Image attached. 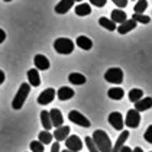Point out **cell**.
I'll list each match as a JSON object with an SVG mask.
<instances>
[{
    "label": "cell",
    "instance_id": "30bf717a",
    "mask_svg": "<svg viewBox=\"0 0 152 152\" xmlns=\"http://www.w3.org/2000/svg\"><path fill=\"white\" fill-rule=\"evenodd\" d=\"M34 64H35L36 70H41V71H45L49 68V59L45 57V55H42V54H38L35 55V58H34Z\"/></svg>",
    "mask_w": 152,
    "mask_h": 152
},
{
    "label": "cell",
    "instance_id": "484cf974",
    "mask_svg": "<svg viewBox=\"0 0 152 152\" xmlns=\"http://www.w3.org/2000/svg\"><path fill=\"white\" fill-rule=\"evenodd\" d=\"M41 122H42V126L45 130H49L52 128V123H51V117H49V112L47 110H42L41 112Z\"/></svg>",
    "mask_w": 152,
    "mask_h": 152
},
{
    "label": "cell",
    "instance_id": "ac0fdd59",
    "mask_svg": "<svg viewBox=\"0 0 152 152\" xmlns=\"http://www.w3.org/2000/svg\"><path fill=\"white\" fill-rule=\"evenodd\" d=\"M28 81H29V86H32V87L41 86V77H39V72L36 68L28 71Z\"/></svg>",
    "mask_w": 152,
    "mask_h": 152
},
{
    "label": "cell",
    "instance_id": "9a60e30c",
    "mask_svg": "<svg viewBox=\"0 0 152 152\" xmlns=\"http://www.w3.org/2000/svg\"><path fill=\"white\" fill-rule=\"evenodd\" d=\"M70 135V128L68 126H59V128L55 129V132L52 133V136L55 138V140L57 142H62V140L67 139V136Z\"/></svg>",
    "mask_w": 152,
    "mask_h": 152
},
{
    "label": "cell",
    "instance_id": "836d02e7",
    "mask_svg": "<svg viewBox=\"0 0 152 152\" xmlns=\"http://www.w3.org/2000/svg\"><path fill=\"white\" fill-rule=\"evenodd\" d=\"M115 4H116L119 9H123V7H126L128 6V0H112Z\"/></svg>",
    "mask_w": 152,
    "mask_h": 152
},
{
    "label": "cell",
    "instance_id": "d4e9b609",
    "mask_svg": "<svg viewBox=\"0 0 152 152\" xmlns=\"http://www.w3.org/2000/svg\"><path fill=\"white\" fill-rule=\"evenodd\" d=\"M52 139H54V136H52V133H49V130H42L38 135V140L44 145H49L52 142Z\"/></svg>",
    "mask_w": 152,
    "mask_h": 152
},
{
    "label": "cell",
    "instance_id": "f35d334b",
    "mask_svg": "<svg viewBox=\"0 0 152 152\" xmlns=\"http://www.w3.org/2000/svg\"><path fill=\"white\" fill-rule=\"evenodd\" d=\"M132 152H143V149H142L140 146H138V148H135V149H132Z\"/></svg>",
    "mask_w": 152,
    "mask_h": 152
},
{
    "label": "cell",
    "instance_id": "277c9868",
    "mask_svg": "<svg viewBox=\"0 0 152 152\" xmlns=\"http://www.w3.org/2000/svg\"><path fill=\"white\" fill-rule=\"evenodd\" d=\"M104 80L107 83H112V84H122L123 83V71L119 67L109 68L104 74Z\"/></svg>",
    "mask_w": 152,
    "mask_h": 152
},
{
    "label": "cell",
    "instance_id": "ab89813d",
    "mask_svg": "<svg viewBox=\"0 0 152 152\" xmlns=\"http://www.w3.org/2000/svg\"><path fill=\"white\" fill-rule=\"evenodd\" d=\"M59 152H71L70 149H64V151H59Z\"/></svg>",
    "mask_w": 152,
    "mask_h": 152
},
{
    "label": "cell",
    "instance_id": "2e32d148",
    "mask_svg": "<svg viewBox=\"0 0 152 152\" xmlns=\"http://www.w3.org/2000/svg\"><path fill=\"white\" fill-rule=\"evenodd\" d=\"M75 45H77L78 48H81V49H84V51H90L91 47H93V41H91L90 38H87V36L81 35V36L77 38Z\"/></svg>",
    "mask_w": 152,
    "mask_h": 152
},
{
    "label": "cell",
    "instance_id": "4316f807",
    "mask_svg": "<svg viewBox=\"0 0 152 152\" xmlns=\"http://www.w3.org/2000/svg\"><path fill=\"white\" fill-rule=\"evenodd\" d=\"M130 19H133L136 23H142V25H148L151 22V18L146 16V15H143V13H133V16Z\"/></svg>",
    "mask_w": 152,
    "mask_h": 152
},
{
    "label": "cell",
    "instance_id": "7bdbcfd3",
    "mask_svg": "<svg viewBox=\"0 0 152 152\" xmlns=\"http://www.w3.org/2000/svg\"><path fill=\"white\" fill-rule=\"evenodd\" d=\"M151 152H152V151H151Z\"/></svg>",
    "mask_w": 152,
    "mask_h": 152
},
{
    "label": "cell",
    "instance_id": "f1b7e54d",
    "mask_svg": "<svg viewBox=\"0 0 152 152\" xmlns=\"http://www.w3.org/2000/svg\"><path fill=\"white\" fill-rule=\"evenodd\" d=\"M146 7H148V1L146 0H138L135 3V6H133V10H135V13H143L146 10Z\"/></svg>",
    "mask_w": 152,
    "mask_h": 152
},
{
    "label": "cell",
    "instance_id": "44dd1931",
    "mask_svg": "<svg viewBox=\"0 0 152 152\" xmlns=\"http://www.w3.org/2000/svg\"><path fill=\"white\" fill-rule=\"evenodd\" d=\"M107 96H109V99H112V100H122L123 96H125V91H123V88H120V87H112V88H109Z\"/></svg>",
    "mask_w": 152,
    "mask_h": 152
},
{
    "label": "cell",
    "instance_id": "d6986e66",
    "mask_svg": "<svg viewBox=\"0 0 152 152\" xmlns=\"http://www.w3.org/2000/svg\"><path fill=\"white\" fill-rule=\"evenodd\" d=\"M74 90L70 88V87H61L58 91H57V96H58V99L61 102H65V100H70L74 97Z\"/></svg>",
    "mask_w": 152,
    "mask_h": 152
},
{
    "label": "cell",
    "instance_id": "83f0119b",
    "mask_svg": "<svg viewBox=\"0 0 152 152\" xmlns=\"http://www.w3.org/2000/svg\"><path fill=\"white\" fill-rule=\"evenodd\" d=\"M142 97H143V91H142L140 88H132V90L129 91V100H130L132 103L138 102Z\"/></svg>",
    "mask_w": 152,
    "mask_h": 152
},
{
    "label": "cell",
    "instance_id": "4dcf8cb0",
    "mask_svg": "<svg viewBox=\"0 0 152 152\" xmlns=\"http://www.w3.org/2000/svg\"><path fill=\"white\" fill-rule=\"evenodd\" d=\"M84 142H86V146L88 148V151L90 152H100L97 148H96V145H94V142H93V139L90 138V136H87L86 139H84Z\"/></svg>",
    "mask_w": 152,
    "mask_h": 152
},
{
    "label": "cell",
    "instance_id": "52a82bcc",
    "mask_svg": "<svg viewBox=\"0 0 152 152\" xmlns=\"http://www.w3.org/2000/svg\"><path fill=\"white\" fill-rule=\"evenodd\" d=\"M65 146L71 152H78L83 149V140L77 135H71V136L68 135L67 139H65Z\"/></svg>",
    "mask_w": 152,
    "mask_h": 152
},
{
    "label": "cell",
    "instance_id": "7c38bea8",
    "mask_svg": "<svg viewBox=\"0 0 152 152\" xmlns=\"http://www.w3.org/2000/svg\"><path fill=\"white\" fill-rule=\"evenodd\" d=\"M136 22L133 20V19H126L123 23H120L117 26V32L120 34V35H125V34H129L130 31H133L135 28H136Z\"/></svg>",
    "mask_w": 152,
    "mask_h": 152
},
{
    "label": "cell",
    "instance_id": "9c48e42d",
    "mask_svg": "<svg viewBox=\"0 0 152 152\" xmlns=\"http://www.w3.org/2000/svg\"><path fill=\"white\" fill-rule=\"evenodd\" d=\"M55 94H57V91L54 90V88H47V90H44L42 93L38 96V104H49L54 99H55Z\"/></svg>",
    "mask_w": 152,
    "mask_h": 152
},
{
    "label": "cell",
    "instance_id": "74e56055",
    "mask_svg": "<svg viewBox=\"0 0 152 152\" xmlns=\"http://www.w3.org/2000/svg\"><path fill=\"white\" fill-rule=\"evenodd\" d=\"M4 78H6V75H4V72H3V71L0 70V86H1V84L4 83Z\"/></svg>",
    "mask_w": 152,
    "mask_h": 152
},
{
    "label": "cell",
    "instance_id": "f546056e",
    "mask_svg": "<svg viewBox=\"0 0 152 152\" xmlns=\"http://www.w3.org/2000/svg\"><path fill=\"white\" fill-rule=\"evenodd\" d=\"M44 143H41L39 140H32L31 142V145H29V148H31V151L32 152H44Z\"/></svg>",
    "mask_w": 152,
    "mask_h": 152
},
{
    "label": "cell",
    "instance_id": "cb8c5ba5",
    "mask_svg": "<svg viewBox=\"0 0 152 152\" xmlns=\"http://www.w3.org/2000/svg\"><path fill=\"white\" fill-rule=\"evenodd\" d=\"M99 23H100V26H102V28H104V29L110 31V32L116 31V23H115L112 19H107V18H104V16L99 19Z\"/></svg>",
    "mask_w": 152,
    "mask_h": 152
},
{
    "label": "cell",
    "instance_id": "1f68e13d",
    "mask_svg": "<svg viewBox=\"0 0 152 152\" xmlns=\"http://www.w3.org/2000/svg\"><path fill=\"white\" fill-rule=\"evenodd\" d=\"M143 138H145V140H146V142L152 143V125H151V126H148L146 132L143 133Z\"/></svg>",
    "mask_w": 152,
    "mask_h": 152
},
{
    "label": "cell",
    "instance_id": "4fadbf2b",
    "mask_svg": "<svg viewBox=\"0 0 152 152\" xmlns=\"http://www.w3.org/2000/svg\"><path fill=\"white\" fill-rule=\"evenodd\" d=\"M74 0H59V3L55 6V13L58 15H64V13L70 12L71 7L74 6Z\"/></svg>",
    "mask_w": 152,
    "mask_h": 152
},
{
    "label": "cell",
    "instance_id": "603a6c76",
    "mask_svg": "<svg viewBox=\"0 0 152 152\" xmlns=\"http://www.w3.org/2000/svg\"><path fill=\"white\" fill-rule=\"evenodd\" d=\"M68 81L71 84H75V86H81L86 83V77L80 74V72H71L70 75H68Z\"/></svg>",
    "mask_w": 152,
    "mask_h": 152
},
{
    "label": "cell",
    "instance_id": "b9f144b4",
    "mask_svg": "<svg viewBox=\"0 0 152 152\" xmlns=\"http://www.w3.org/2000/svg\"><path fill=\"white\" fill-rule=\"evenodd\" d=\"M4 1H12V0H4Z\"/></svg>",
    "mask_w": 152,
    "mask_h": 152
},
{
    "label": "cell",
    "instance_id": "ffe728a7",
    "mask_svg": "<svg viewBox=\"0 0 152 152\" xmlns=\"http://www.w3.org/2000/svg\"><path fill=\"white\" fill-rule=\"evenodd\" d=\"M128 19V15L126 12H123L122 9H115V10H112V20L115 22V23H123L125 20Z\"/></svg>",
    "mask_w": 152,
    "mask_h": 152
},
{
    "label": "cell",
    "instance_id": "7402d4cb",
    "mask_svg": "<svg viewBox=\"0 0 152 152\" xmlns=\"http://www.w3.org/2000/svg\"><path fill=\"white\" fill-rule=\"evenodd\" d=\"M91 13V6L88 3H80L75 6V15L77 16H88Z\"/></svg>",
    "mask_w": 152,
    "mask_h": 152
},
{
    "label": "cell",
    "instance_id": "8fae6325",
    "mask_svg": "<svg viewBox=\"0 0 152 152\" xmlns=\"http://www.w3.org/2000/svg\"><path fill=\"white\" fill-rule=\"evenodd\" d=\"M49 117H51L52 128H59V126H62L64 117H62V113L59 112L58 109H52V110L49 112Z\"/></svg>",
    "mask_w": 152,
    "mask_h": 152
},
{
    "label": "cell",
    "instance_id": "ba28073f",
    "mask_svg": "<svg viewBox=\"0 0 152 152\" xmlns=\"http://www.w3.org/2000/svg\"><path fill=\"white\" fill-rule=\"evenodd\" d=\"M107 120H109V123L113 126V129H116V130H123V126H125V120H123V116L119 113V112H112L109 117H107Z\"/></svg>",
    "mask_w": 152,
    "mask_h": 152
},
{
    "label": "cell",
    "instance_id": "7a4b0ae2",
    "mask_svg": "<svg viewBox=\"0 0 152 152\" xmlns=\"http://www.w3.org/2000/svg\"><path fill=\"white\" fill-rule=\"evenodd\" d=\"M29 93H31V86H29V83L20 84V87H19V90H18L16 96L13 97V102H12V107L15 110H20V109L23 107Z\"/></svg>",
    "mask_w": 152,
    "mask_h": 152
},
{
    "label": "cell",
    "instance_id": "6da1fadb",
    "mask_svg": "<svg viewBox=\"0 0 152 152\" xmlns=\"http://www.w3.org/2000/svg\"><path fill=\"white\" fill-rule=\"evenodd\" d=\"M91 139H93L96 148H97L100 152H110L112 151V140H110L109 135L106 133L104 130H94Z\"/></svg>",
    "mask_w": 152,
    "mask_h": 152
},
{
    "label": "cell",
    "instance_id": "5bb4252c",
    "mask_svg": "<svg viewBox=\"0 0 152 152\" xmlns=\"http://www.w3.org/2000/svg\"><path fill=\"white\" fill-rule=\"evenodd\" d=\"M152 107V97H142L138 102H135V110L138 112H145V110H149Z\"/></svg>",
    "mask_w": 152,
    "mask_h": 152
},
{
    "label": "cell",
    "instance_id": "5b68a950",
    "mask_svg": "<svg viewBox=\"0 0 152 152\" xmlns=\"http://www.w3.org/2000/svg\"><path fill=\"white\" fill-rule=\"evenodd\" d=\"M68 119H70L72 123H75V125H78L81 128H90L91 126L90 120L86 116H83V113H80L78 110H71L70 113H68Z\"/></svg>",
    "mask_w": 152,
    "mask_h": 152
},
{
    "label": "cell",
    "instance_id": "8992f818",
    "mask_svg": "<svg viewBox=\"0 0 152 152\" xmlns=\"http://www.w3.org/2000/svg\"><path fill=\"white\" fill-rule=\"evenodd\" d=\"M125 125L128 128H138L140 125V113L138 110L132 109V110H128L126 113V119H125Z\"/></svg>",
    "mask_w": 152,
    "mask_h": 152
},
{
    "label": "cell",
    "instance_id": "d6a6232c",
    "mask_svg": "<svg viewBox=\"0 0 152 152\" xmlns=\"http://www.w3.org/2000/svg\"><path fill=\"white\" fill-rule=\"evenodd\" d=\"M90 3L93 4L94 7H103V6H106L107 0H90Z\"/></svg>",
    "mask_w": 152,
    "mask_h": 152
},
{
    "label": "cell",
    "instance_id": "60d3db41",
    "mask_svg": "<svg viewBox=\"0 0 152 152\" xmlns=\"http://www.w3.org/2000/svg\"><path fill=\"white\" fill-rule=\"evenodd\" d=\"M74 1H83V0H74Z\"/></svg>",
    "mask_w": 152,
    "mask_h": 152
},
{
    "label": "cell",
    "instance_id": "e0dca14e",
    "mask_svg": "<svg viewBox=\"0 0 152 152\" xmlns=\"http://www.w3.org/2000/svg\"><path fill=\"white\" fill-rule=\"evenodd\" d=\"M129 138V130H122V133H120V136L117 138L116 143H115V146H112V151L110 152H119L120 151V148L126 143V140Z\"/></svg>",
    "mask_w": 152,
    "mask_h": 152
},
{
    "label": "cell",
    "instance_id": "e575fe53",
    "mask_svg": "<svg viewBox=\"0 0 152 152\" xmlns=\"http://www.w3.org/2000/svg\"><path fill=\"white\" fill-rule=\"evenodd\" d=\"M59 142H55V143H52V146H51V152H59Z\"/></svg>",
    "mask_w": 152,
    "mask_h": 152
},
{
    "label": "cell",
    "instance_id": "3957f363",
    "mask_svg": "<svg viewBox=\"0 0 152 152\" xmlns=\"http://www.w3.org/2000/svg\"><path fill=\"white\" fill-rule=\"evenodd\" d=\"M74 42L68 39V38H58V39H55V42H54V49L61 54V55H68V54H72V51H74Z\"/></svg>",
    "mask_w": 152,
    "mask_h": 152
},
{
    "label": "cell",
    "instance_id": "d590c367",
    "mask_svg": "<svg viewBox=\"0 0 152 152\" xmlns=\"http://www.w3.org/2000/svg\"><path fill=\"white\" fill-rule=\"evenodd\" d=\"M4 39H6V32L3 29H0V44H3Z\"/></svg>",
    "mask_w": 152,
    "mask_h": 152
},
{
    "label": "cell",
    "instance_id": "8d00e7d4",
    "mask_svg": "<svg viewBox=\"0 0 152 152\" xmlns=\"http://www.w3.org/2000/svg\"><path fill=\"white\" fill-rule=\"evenodd\" d=\"M119 152H132V149H130L129 146H126V145H123V146L120 148V151Z\"/></svg>",
    "mask_w": 152,
    "mask_h": 152
}]
</instances>
